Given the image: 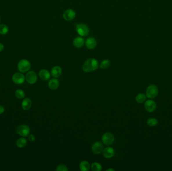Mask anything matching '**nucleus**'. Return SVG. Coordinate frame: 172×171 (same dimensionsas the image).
Instances as JSON below:
<instances>
[{
    "mask_svg": "<svg viewBox=\"0 0 172 171\" xmlns=\"http://www.w3.org/2000/svg\"><path fill=\"white\" fill-rule=\"evenodd\" d=\"M79 169L82 171H89L90 169V164L87 161H83L79 164Z\"/></svg>",
    "mask_w": 172,
    "mask_h": 171,
    "instance_id": "6ab92c4d",
    "label": "nucleus"
},
{
    "mask_svg": "<svg viewBox=\"0 0 172 171\" xmlns=\"http://www.w3.org/2000/svg\"><path fill=\"white\" fill-rule=\"evenodd\" d=\"M76 32L81 37H86L89 34L90 29L87 25L80 23L76 25Z\"/></svg>",
    "mask_w": 172,
    "mask_h": 171,
    "instance_id": "f03ea898",
    "label": "nucleus"
},
{
    "mask_svg": "<svg viewBox=\"0 0 172 171\" xmlns=\"http://www.w3.org/2000/svg\"><path fill=\"white\" fill-rule=\"evenodd\" d=\"M104 150V146L100 141H96L93 144L92 146V151L94 154L98 155L103 152Z\"/></svg>",
    "mask_w": 172,
    "mask_h": 171,
    "instance_id": "9d476101",
    "label": "nucleus"
},
{
    "mask_svg": "<svg viewBox=\"0 0 172 171\" xmlns=\"http://www.w3.org/2000/svg\"><path fill=\"white\" fill-rule=\"evenodd\" d=\"M63 72L62 68L59 66H55L52 68L50 73L52 76L54 78H59L60 77Z\"/></svg>",
    "mask_w": 172,
    "mask_h": 171,
    "instance_id": "2eb2a0df",
    "label": "nucleus"
},
{
    "mask_svg": "<svg viewBox=\"0 0 172 171\" xmlns=\"http://www.w3.org/2000/svg\"><path fill=\"white\" fill-rule=\"evenodd\" d=\"M25 79L29 84H34L37 81V76L35 72L30 71L26 74Z\"/></svg>",
    "mask_w": 172,
    "mask_h": 171,
    "instance_id": "6e6552de",
    "label": "nucleus"
},
{
    "mask_svg": "<svg viewBox=\"0 0 172 171\" xmlns=\"http://www.w3.org/2000/svg\"><path fill=\"white\" fill-rule=\"evenodd\" d=\"M32 105L31 100L29 98H26L23 100L22 103V107L25 111H27L30 109Z\"/></svg>",
    "mask_w": 172,
    "mask_h": 171,
    "instance_id": "a211bd4d",
    "label": "nucleus"
},
{
    "mask_svg": "<svg viewBox=\"0 0 172 171\" xmlns=\"http://www.w3.org/2000/svg\"><path fill=\"white\" fill-rule=\"evenodd\" d=\"M9 32V28L6 25H0V34L6 35Z\"/></svg>",
    "mask_w": 172,
    "mask_h": 171,
    "instance_id": "393cba45",
    "label": "nucleus"
},
{
    "mask_svg": "<svg viewBox=\"0 0 172 171\" xmlns=\"http://www.w3.org/2000/svg\"><path fill=\"white\" fill-rule=\"evenodd\" d=\"M144 108L149 113H153L157 109V104L153 100H148L144 103Z\"/></svg>",
    "mask_w": 172,
    "mask_h": 171,
    "instance_id": "1a4fd4ad",
    "label": "nucleus"
},
{
    "mask_svg": "<svg viewBox=\"0 0 172 171\" xmlns=\"http://www.w3.org/2000/svg\"><path fill=\"white\" fill-rule=\"evenodd\" d=\"M39 76L40 78L44 81H46L50 79L51 76V73H50L49 71L46 69H41L39 72Z\"/></svg>",
    "mask_w": 172,
    "mask_h": 171,
    "instance_id": "dca6fc26",
    "label": "nucleus"
},
{
    "mask_svg": "<svg viewBox=\"0 0 172 171\" xmlns=\"http://www.w3.org/2000/svg\"><path fill=\"white\" fill-rule=\"evenodd\" d=\"M85 45L88 49H90V50H93L96 47L97 45V42L96 39L94 38L90 37L88 38L86 40Z\"/></svg>",
    "mask_w": 172,
    "mask_h": 171,
    "instance_id": "9b49d317",
    "label": "nucleus"
},
{
    "mask_svg": "<svg viewBox=\"0 0 172 171\" xmlns=\"http://www.w3.org/2000/svg\"><path fill=\"white\" fill-rule=\"evenodd\" d=\"M158 124V120L155 118H149L147 120V124L149 126H155Z\"/></svg>",
    "mask_w": 172,
    "mask_h": 171,
    "instance_id": "b1692460",
    "label": "nucleus"
},
{
    "mask_svg": "<svg viewBox=\"0 0 172 171\" xmlns=\"http://www.w3.org/2000/svg\"><path fill=\"white\" fill-rule=\"evenodd\" d=\"M30 62L26 59L20 60L18 63V69L22 73H25L31 68Z\"/></svg>",
    "mask_w": 172,
    "mask_h": 171,
    "instance_id": "20e7f679",
    "label": "nucleus"
},
{
    "mask_svg": "<svg viewBox=\"0 0 172 171\" xmlns=\"http://www.w3.org/2000/svg\"><path fill=\"white\" fill-rule=\"evenodd\" d=\"M106 171H115V170L113 169H108L106 170Z\"/></svg>",
    "mask_w": 172,
    "mask_h": 171,
    "instance_id": "7c9ffc66",
    "label": "nucleus"
},
{
    "mask_svg": "<svg viewBox=\"0 0 172 171\" xmlns=\"http://www.w3.org/2000/svg\"><path fill=\"white\" fill-rule=\"evenodd\" d=\"M103 156L106 159H110L114 156L115 150L112 147H106L103 151Z\"/></svg>",
    "mask_w": 172,
    "mask_h": 171,
    "instance_id": "ddd939ff",
    "label": "nucleus"
},
{
    "mask_svg": "<svg viewBox=\"0 0 172 171\" xmlns=\"http://www.w3.org/2000/svg\"><path fill=\"white\" fill-rule=\"evenodd\" d=\"M5 111V109L2 105H0V115L2 114Z\"/></svg>",
    "mask_w": 172,
    "mask_h": 171,
    "instance_id": "c85d7f7f",
    "label": "nucleus"
},
{
    "mask_svg": "<svg viewBox=\"0 0 172 171\" xmlns=\"http://www.w3.org/2000/svg\"><path fill=\"white\" fill-rule=\"evenodd\" d=\"M1 17H0V23H1Z\"/></svg>",
    "mask_w": 172,
    "mask_h": 171,
    "instance_id": "2f4dec72",
    "label": "nucleus"
},
{
    "mask_svg": "<svg viewBox=\"0 0 172 171\" xmlns=\"http://www.w3.org/2000/svg\"><path fill=\"white\" fill-rule=\"evenodd\" d=\"M159 90L155 85L151 84L148 87L146 90V96L150 99H153L157 96Z\"/></svg>",
    "mask_w": 172,
    "mask_h": 171,
    "instance_id": "7ed1b4c3",
    "label": "nucleus"
},
{
    "mask_svg": "<svg viewBox=\"0 0 172 171\" xmlns=\"http://www.w3.org/2000/svg\"><path fill=\"white\" fill-rule=\"evenodd\" d=\"M85 40L81 36L75 38L73 42V45L77 48H80L83 47L84 45H85Z\"/></svg>",
    "mask_w": 172,
    "mask_h": 171,
    "instance_id": "4468645a",
    "label": "nucleus"
},
{
    "mask_svg": "<svg viewBox=\"0 0 172 171\" xmlns=\"http://www.w3.org/2000/svg\"><path fill=\"white\" fill-rule=\"evenodd\" d=\"M56 171H68V167H66V166L63 165V164H61L59 165L57 167L56 169Z\"/></svg>",
    "mask_w": 172,
    "mask_h": 171,
    "instance_id": "bb28decb",
    "label": "nucleus"
},
{
    "mask_svg": "<svg viewBox=\"0 0 172 171\" xmlns=\"http://www.w3.org/2000/svg\"><path fill=\"white\" fill-rule=\"evenodd\" d=\"M111 65V62L108 59H105L103 60L100 64V68L102 69H106L109 67Z\"/></svg>",
    "mask_w": 172,
    "mask_h": 171,
    "instance_id": "4be33fe9",
    "label": "nucleus"
},
{
    "mask_svg": "<svg viewBox=\"0 0 172 171\" xmlns=\"http://www.w3.org/2000/svg\"><path fill=\"white\" fill-rule=\"evenodd\" d=\"M15 95L16 97L18 99H22L25 96V94L24 91L21 90V89H18L16 90L15 93Z\"/></svg>",
    "mask_w": 172,
    "mask_h": 171,
    "instance_id": "a878e982",
    "label": "nucleus"
},
{
    "mask_svg": "<svg viewBox=\"0 0 172 171\" xmlns=\"http://www.w3.org/2000/svg\"><path fill=\"white\" fill-rule=\"evenodd\" d=\"M91 169L93 171H101L102 170V166L98 162H94L91 166Z\"/></svg>",
    "mask_w": 172,
    "mask_h": 171,
    "instance_id": "5701e85b",
    "label": "nucleus"
},
{
    "mask_svg": "<svg viewBox=\"0 0 172 171\" xmlns=\"http://www.w3.org/2000/svg\"><path fill=\"white\" fill-rule=\"evenodd\" d=\"M64 20L66 21H71L73 20L76 16V12L72 9H67L64 12L63 15Z\"/></svg>",
    "mask_w": 172,
    "mask_h": 171,
    "instance_id": "0eeeda50",
    "label": "nucleus"
},
{
    "mask_svg": "<svg viewBox=\"0 0 172 171\" xmlns=\"http://www.w3.org/2000/svg\"><path fill=\"white\" fill-rule=\"evenodd\" d=\"M4 46L3 44L0 43V52H1L4 50Z\"/></svg>",
    "mask_w": 172,
    "mask_h": 171,
    "instance_id": "c756f323",
    "label": "nucleus"
},
{
    "mask_svg": "<svg viewBox=\"0 0 172 171\" xmlns=\"http://www.w3.org/2000/svg\"><path fill=\"white\" fill-rule=\"evenodd\" d=\"M146 94L142 93H140L136 95V98H135V100L138 104H142L146 100Z\"/></svg>",
    "mask_w": 172,
    "mask_h": 171,
    "instance_id": "412c9836",
    "label": "nucleus"
},
{
    "mask_svg": "<svg viewBox=\"0 0 172 171\" xmlns=\"http://www.w3.org/2000/svg\"><path fill=\"white\" fill-rule=\"evenodd\" d=\"M16 132L19 135L23 137H26L30 134V130L29 127L26 125H21L17 128Z\"/></svg>",
    "mask_w": 172,
    "mask_h": 171,
    "instance_id": "423d86ee",
    "label": "nucleus"
},
{
    "mask_svg": "<svg viewBox=\"0 0 172 171\" xmlns=\"http://www.w3.org/2000/svg\"><path fill=\"white\" fill-rule=\"evenodd\" d=\"M27 143V141L25 138L21 137L17 140L16 141V145L19 148H23L26 146Z\"/></svg>",
    "mask_w": 172,
    "mask_h": 171,
    "instance_id": "aec40b11",
    "label": "nucleus"
},
{
    "mask_svg": "<svg viewBox=\"0 0 172 171\" xmlns=\"http://www.w3.org/2000/svg\"><path fill=\"white\" fill-rule=\"evenodd\" d=\"M59 86V81L56 78L51 79L48 82V87L51 90H56Z\"/></svg>",
    "mask_w": 172,
    "mask_h": 171,
    "instance_id": "f3484780",
    "label": "nucleus"
},
{
    "mask_svg": "<svg viewBox=\"0 0 172 171\" xmlns=\"http://www.w3.org/2000/svg\"><path fill=\"white\" fill-rule=\"evenodd\" d=\"M98 67V61L94 58H91L87 59L84 62L82 67V69L84 72L89 73L96 70Z\"/></svg>",
    "mask_w": 172,
    "mask_h": 171,
    "instance_id": "f257e3e1",
    "label": "nucleus"
},
{
    "mask_svg": "<svg viewBox=\"0 0 172 171\" xmlns=\"http://www.w3.org/2000/svg\"><path fill=\"white\" fill-rule=\"evenodd\" d=\"M114 136L113 135L110 133H106L102 135V143L104 145L109 146H111L113 144L114 141Z\"/></svg>",
    "mask_w": 172,
    "mask_h": 171,
    "instance_id": "39448f33",
    "label": "nucleus"
},
{
    "mask_svg": "<svg viewBox=\"0 0 172 171\" xmlns=\"http://www.w3.org/2000/svg\"><path fill=\"white\" fill-rule=\"evenodd\" d=\"M28 138L29 141H32V142L35 141V139H35V137L33 135H32V134L31 135L29 134L28 136Z\"/></svg>",
    "mask_w": 172,
    "mask_h": 171,
    "instance_id": "cd10ccee",
    "label": "nucleus"
},
{
    "mask_svg": "<svg viewBox=\"0 0 172 171\" xmlns=\"http://www.w3.org/2000/svg\"><path fill=\"white\" fill-rule=\"evenodd\" d=\"M12 80L14 82L17 84H22L24 82L25 77L23 74L18 72L13 75Z\"/></svg>",
    "mask_w": 172,
    "mask_h": 171,
    "instance_id": "f8f14e48",
    "label": "nucleus"
}]
</instances>
